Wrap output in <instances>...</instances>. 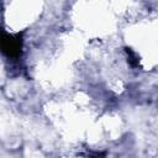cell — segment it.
Instances as JSON below:
<instances>
[{
    "label": "cell",
    "mask_w": 158,
    "mask_h": 158,
    "mask_svg": "<svg viewBox=\"0 0 158 158\" xmlns=\"http://www.w3.org/2000/svg\"><path fill=\"white\" fill-rule=\"evenodd\" d=\"M23 40L22 35H9L4 33L1 38V49L2 53L9 58H19L22 53Z\"/></svg>",
    "instance_id": "obj_1"
},
{
    "label": "cell",
    "mask_w": 158,
    "mask_h": 158,
    "mask_svg": "<svg viewBox=\"0 0 158 158\" xmlns=\"http://www.w3.org/2000/svg\"><path fill=\"white\" fill-rule=\"evenodd\" d=\"M125 49H126L127 54H130V63H131V65H137V64H138V59H137V57L133 54V52H132L130 48H125Z\"/></svg>",
    "instance_id": "obj_2"
}]
</instances>
